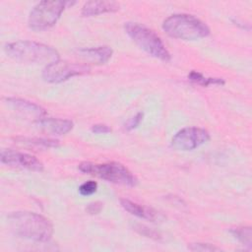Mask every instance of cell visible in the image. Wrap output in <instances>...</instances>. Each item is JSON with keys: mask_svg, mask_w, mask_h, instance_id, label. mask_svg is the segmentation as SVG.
I'll use <instances>...</instances> for the list:
<instances>
[{"mask_svg": "<svg viewBox=\"0 0 252 252\" xmlns=\"http://www.w3.org/2000/svg\"><path fill=\"white\" fill-rule=\"evenodd\" d=\"M10 230L17 236L37 241H48L53 233L51 222L32 212H14L8 216Z\"/></svg>", "mask_w": 252, "mask_h": 252, "instance_id": "1", "label": "cell"}, {"mask_svg": "<svg viewBox=\"0 0 252 252\" xmlns=\"http://www.w3.org/2000/svg\"><path fill=\"white\" fill-rule=\"evenodd\" d=\"M5 53L13 60L22 63H35L49 65L59 60L58 51L44 43L19 40L5 45Z\"/></svg>", "mask_w": 252, "mask_h": 252, "instance_id": "2", "label": "cell"}, {"mask_svg": "<svg viewBox=\"0 0 252 252\" xmlns=\"http://www.w3.org/2000/svg\"><path fill=\"white\" fill-rule=\"evenodd\" d=\"M163 31L171 37L183 40H198L210 34L209 27L188 14H174L162 23Z\"/></svg>", "mask_w": 252, "mask_h": 252, "instance_id": "3", "label": "cell"}, {"mask_svg": "<svg viewBox=\"0 0 252 252\" xmlns=\"http://www.w3.org/2000/svg\"><path fill=\"white\" fill-rule=\"evenodd\" d=\"M124 29L131 39L151 56L164 62L170 61V53L154 31L138 23H126Z\"/></svg>", "mask_w": 252, "mask_h": 252, "instance_id": "4", "label": "cell"}, {"mask_svg": "<svg viewBox=\"0 0 252 252\" xmlns=\"http://www.w3.org/2000/svg\"><path fill=\"white\" fill-rule=\"evenodd\" d=\"M79 169L87 174L94 175L108 182L133 187L137 184V178L123 164L115 161L94 163L84 161L79 164Z\"/></svg>", "mask_w": 252, "mask_h": 252, "instance_id": "5", "label": "cell"}, {"mask_svg": "<svg viewBox=\"0 0 252 252\" xmlns=\"http://www.w3.org/2000/svg\"><path fill=\"white\" fill-rule=\"evenodd\" d=\"M75 2L69 1H41L36 4L29 16V27L36 32H41L53 27L61 14Z\"/></svg>", "mask_w": 252, "mask_h": 252, "instance_id": "6", "label": "cell"}, {"mask_svg": "<svg viewBox=\"0 0 252 252\" xmlns=\"http://www.w3.org/2000/svg\"><path fill=\"white\" fill-rule=\"evenodd\" d=\"M89 71V66L85 64L70 63L59 59L44 67L42 78L48 83H61L72 77L88 73Z\"/></svg>", "mask_w": 252, "mask_h": 252, "instance_id": "7", "label": "cell"}, {"mask_svg": "<svg viewBox=\"0 0 252 252\" xmlns=\"http://www.w3.org/2000/svg\"><path fill=\"white\" fill-rule=\"evenodd\" d=\"M210 140L207 130L198 127H187L179 130L171 140V147L177 151H192Z\"/></svg>", "mask_w": 252, "mask_h": 252, "instance_id": "8", "label": "cell"}, {"mask_svg": "<svg viewBox=\"0 0 252 252\" xmlns=\"http://www.w3.org/2000/svg\"><path fill=\"white\" fill-rule=\"evenodd\" d=\"M0 159L2 163L13 167L25 168L32 171L43 170L42 162L35 157L29 154L15 152L13 150H4L1 152Z\"/></svg>", "mask_w": 252, "mask_h": 252, "instance_id": "9", "label": "cell"}, {"mask_svg": "<svg viewBox=\"0 0 252 252\" xmlns=\"http://www.w3.org/2000/svg\"><path fill=\"white\" fill-rule=\"evenodd\" d=\"M5 100L11 109L26 119L36 122L42 119L46 114L44 108L26 99L18 97H7Z\"/></svg>", "mask_w": 252, "mask_h": 252, "instance_id": "10", "label": "cell"}, {"mask_svg": "<svg viewBox=\"0 0 252 252\" xmlns=\"http://www.w3.org/2000/svg\"><path fill=\"white\" fill-rule=\"evenodd\" d=\"M112 49L109 46H98L91 48H83L78 50V56L85 62L92 64H104L112 56Z\"/></svg>", "mask_w": 252, "mask_h": 252, "instance_id": "11", "label": "cell"}, {"mask_svg": "<svg viewBox=\"0 0 252 252\" xmlns=\"http://www.w3.org/2000/svg\"><path fill=\"white\" fill-rule=\"evenodd\" d=\"M39 129L52 135L67 134L73 128V122L68 119H59L51 117H43L35 122Z\"/></svg>", "mask_w": 252, "mask_h": 252, "instance_id": "12", "label": "cell"}, {"mask_svg": "<svg viewBox=\"0 0 252 252\" xmlns=\"http://www.w3.org/2000/svg\"><path fill=\"white\" fill-rule=\"evenodd\" d=\"M119 10V4L113 1H89L82 8L84 17H92Z\"/></svg>", "mask_w": 252, "mask_h": 252, "instance_id": "13", "label": "cell"}, {"mask_svg": "<svg viewBox=\"0 0 252 252\" xmlns=\"http://www.w3.org/2000/svg\"><path fill=\"white\" fill-rule=\"evenodd\" d=\"M120 204L124 208V210L140 219H144L151 221H155L158 219V213L147 206L137 204L128 199H120Z\"/></svg>", "mask_w": 252, "mask_h": 252, "instance_id": "14", "label": "cell"}, {"mask_svg": "<svg viewBox=\"0 0 252 252\" xmlns=\"http://www.w3.org/2000/svg\"><path fill=\"white\" fill-rule=\"evenodd\" d=\"M19 143L28 147L35 148H56L59 146V142L54 139H43V138H18Z\"/></svg>", "mask_w": 252, "mask_h": 252, "instance_id": "15", "label": "cell"}, {"mask_svg": "<svg viewBox=\"0 0 252 252\" xmlns=\"http://www.w3.org/2000/svg\"><path fill=\"white\" fill-rule=\"evenodd\" d=\"M188 79L198 85H201L203 87H208L211 85H219V86H222L224 85V81L222 79L220 78H209V77H205L204 75H202L199 72L196 71H191L188 74Z\"/></svg>", "mask_w": 252, "mask_h": 252, "instance_id": "16", "label": "cell"}, {"mask_svg": "<svg viewBox=\"0 0 252 252\" xmlns=\"http://www.w3.org/2000/svg\"><path fill=\"white\" fill-rule=\"evenodd\" d=\"M230 233L238 239L243 245H246L249 249L251 248L252 244V231L250 226H237L232 227L230 229Z\"/></svg>", "mask_w": 252, "mask_h": 252, "instance_id": "17", "label": "cell"}, {"mask_svg": "<svg viewBox=\"0 0 252 252\" xmlns=\"http://www.w3.org/2000/svg\"><path fill=\"white\" fill-rule=\"evenodd\" d=\"M97 189V183L93 180H89L84 182L80 187H79V193L82 196H90L94 194Z\"/></svg>", "mask_w": 252, "mask_h": 252, "instance_id": "18", "label": "cell"}, {"mask_svg": "<svg viewBox=\"0 0 252 252\" xmlns=\"http://www.w3.org/2000/svg\"><path fill=\"white\" fill-rule=\"evenodd\" d=\"M191 251H220V248L209 243H192L188 246Z\"/></svg>", "mask_w": 252, "mask_h": 252, "instance_id": "19", "label": "cell"}, {"mask_svg": "<svg viewBox=\"0 0 252 252\" xmlns=\"http://www.w3.org/2000/svg\"><path fill=\"white\" fill-rule=\"evenodd\" d=\"M135 229L141 233L142 235H145L147 237H151V238H154V239H158L159 238V234L157 233L156 231L148 228L147 226H144V225H141V224H138L135 226Z\"/></svg>", "mask_w": 252, "mask_h": 252, "instance_id": "20", "label": "cell"}, {"mask_svg": "<svg viewBox=\"0 0 252 252\" xmlns=\"http://www.w3.org/2000/svg\"><path fill=\"white\" fill-rule=\"evenodd\" d=\"M143 116H144V114H143V112H138L134 117H132L128 122H127V124H126V129L127 130H133V129H135V128H137L138 126H139V124L141 123V121H142V119H143Z\"/></svg>", "mask_w": 252, "mask_h": 252, "instance_id": "21", "label": "cell"}, {"mask_svg": "<svg viewBox=\"0 0 252 252\" xmlns=\"http://www.w3.org/2000/svg\"><path fill=\"white\" fill-rule=\"evenodd\" d=\"M102 209V203L101 202H98V201H95V202H92L90 203L86 210L87 212L90 214V215H96L98 214Z\"/></svg>", "mask_w": 252, "mask_h": 252, "instance_id": "22", "label": "cell"}, {"mask_svg": "<svg viewBox=\"0 0 252 252\" xmlns=\"http://www.w3.org/2000/svg\"><path fill=\"white\" fill-rule=\"evenodd\" d=\"M91 130L93 133L95 134H106L111 132V129L105 124H94L92 126Z\"/></svg>", "mask_w": 252, "mask_h": 252, "instance_id": "23", "label": "cell"}]
</instances>
